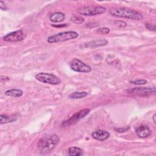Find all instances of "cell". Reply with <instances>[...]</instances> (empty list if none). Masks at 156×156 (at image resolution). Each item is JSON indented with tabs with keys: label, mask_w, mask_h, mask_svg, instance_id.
I'll list each match as a JSON object with an SVG mask.
<instances>
[{
	"label": "cell",
	"mask_w": 156,
	"mask_h": 156,
	"mask_svg": "<svg viewBox=\"0 0 156 156\" xmlns=\"http://www.w3.org/2000/svg\"><path fill=\"white\" fill-rule=\"evenodd\" d=\"M59 142V137L55 133L46 135L41 137L37 144V146L41 154L51 152Z\"/></svg>",
	"instance_id": "1"
},
{
	"label": "cell",
	"mask_w": 156,
	"mask_h": 156,
	"mask_svg": "<svg viewBox=\"0 0 156 156\" xmlns=\"http://www.w3.org/2000/svg\"><path fill=\"white\" fill-rule=\"evenodd\" d=\"M109 13L114 16L134 20H141L143 15L138 11L126 7H114L109 10Z\"/></svg>",
	"instance_id": "2"
},
{
	"label": "cell",
	"mask_w": 156,
	"mask_h": 156,
	"mask_svg": "<svg viewBox=\"0 0 156 156\" xmlns=\"http://www.w3.org/2000/svg\"><path fill=\"white\" fill-rule=\"evenodd\" d=\"M79 34L75 31H65L62 32L52 35L49 36L47 41L49 43H54L62 41H65L67 40L75 39L78 37Z\"/></svg>",
	"instance_id": "3"
},
{
	"label": "cell",
	"mask_w": 156,
	"mask_h": 156,
	"mask_svg": "<svg viewBox=\"0 0 156 156\" xmlns=\"http://www.w3.org/2000/svg\"><path fill=\"white\" fill-rule=\"evenodd\" d=\"M106 10V8L103 6L88 5L78 9L77 12L79 14L85 16H94L104 13Z\"/></svg>",
	"instance_id": "4"
},
{
	"label": "cell",
	"mask_w": 156,
	"mask_h": 156,
	"mask_svg": "<svg viewBox=\"0 0 156 156\" xmlns=\"http://www.w3.org/2000/svg\"><path fill=\"white\" fill-rule=\"evenodd\" d=\"M127 93L130 94L140 96V97H149L155 94L156 89L155 87H135L128 90Z\"/></svg>",
	"instance_id": "5"
},
{
	"label": "cell",
	"mask_w": 156,
	"mask_h": 156,
	"mask_svg": "<svg viewBox=\"0 0 156 156\" xmlns=\"http://www.w3.org/2000/svg\"><path fill=\"white\" fill-rule=\"evenodd\" d=\"M35 79L39 82L51 85H58L62 82L57 76L48 73H39L35 75Z\"/></svg>",
	"instance_id": "6"
},
{
	"label": "cell",
	"mask_w": 156,
	"mask_h": 156,
	"mask_svg": "<svg viewBox=\"0 0 156 156\" xmlns=\"http://www.w3.org/2000/svg\"><path fill=\"white\" fill-rule=\"evenodd\" d=\"M69 66L72 70L77 73H90L91 71L90 66L77 58H74L70 61Z\"/></svg>",
	"instance_id": "7"
},
{
	"label": "cell",
	"mask_w": 156,
	"mask_h": 156,
	"mask_svg": "<svg viewBox=\"0 0 156 156\" xmlns=\"http://www.w3.org/2000/svg\"><path fill=\"white\" fill-rule=\"evenodd\" d=\"M90 112V110L88 109V108H85V109L81 110L76 112V113H74L69 119H68L65 121L63 122L62 125L63 126H68L72 125V124L77 122L80 119L83 118Z\"/></svg>",
	"instance_id": "8"
},
{
	"label": "cell",
	"mask_w": 156,
	"mask_h": 156,
	"mask_svg": "<svg viewBox=\"0 0 156 156\" xmlns=\"http://www.w3.org/2000/svg\"><path fill=\"white\" fill-rule=\"evenodd\" d=\"M25 38V34L22 29L7 34L2 37V40L8 42H17L23 40Z\"/></svg>",
	"instance_id": "9"
},
{
	"label": "cell",
	"mask_w": 156,
	"mask_h": 156,
	"mask_svg": "<svg viewBox=\"0 0 156 156\" xmlns=\"http://www.w3.org/2000/svg\"><path fill=\"white\" fill-rule=\"evenodd\" d=\"M91 136L95 140L102 141L107 140L110 136V133L105 130H98L92 133Z\"/></svg>",
	"instance_id": "10"
},
{
	"label": "cell",
	"mask_w": 156,
	"mask_h": 156,
	"mask_svg": "<svg viewBox=\"0 0 156 156\" xmlns=\"http://www.w3.org/2000/svg\"><path fill=\"white\" fill-rule=\"evenodd\" d=\"M136 133L140 138H146L148 137L151 133V131L150 129L146 126H140L135 129Z\"/></svg>",
	"instance_id": "11"
},
{
	"label": "cell",
	"mask_w": 156,
	"mask_h": 156,
	"mask_svg": "<svg viewBox=\"0 0 156 156\" xmlns=\"http://www.w3.org/2000/svg\"><path fill=\"white\" fill-rule=\"evenodd\" d=\"M108 43V41L106 39H99L91 41L87 43H85L83 46L85 48H96L99 46H105Z\"/></svg>",
	"instance_id": "12"
},
{
	"label": "cell",
	"mask_w": 156,
	"mask_h": 156,
	"mask_svg": "<svg viewBox=\"0 0 156 156\" xmlns=\"http://www.w3.org/2000/svg\"><path fill=\"white\" fill-rule=\"evenodd\" d=\"M23 94V91L20 89H10L4 92V94L6 96H10L13 98H19L21 97Z\"/></svg>",
	"instance_id": "13"
},
{
	"label": "cell",
	"mask_w": 156,
	"mask_h": 156,
	"mask_svg": "<svg viewBox=\"0 0 156 156\" xmlns=\"http://www.w3.org/2000/svg\"><path fill=\"white\" fill-rule=\"evenodd\" d=\"M65 18V15L62 13V12H55L53 14H52L50 17L49 19L52 22L54 23H58V22H61L62 21H63Z\"/></svg>",
	"instance_id": "14"
},
{
	"label": "cell",
	"mask_w": 156,
	"mask_h": 156,
	"mask_svg": "<svg viewBox=\"0 0 156 156\" xmlns=\"http://www.w3.org/2000/svg\"><path fill=\"white\" fill-rule=\"evenodd\" d=\"M16 116L15 115H0V123L1 124L12 122L16 120Z\"/></svg>",
	"instance_id": "15"
},
{
	"label": "cell",
	"mask_w": 156,
	"mask_h": 156,
	"mask_svg": "<svg viewBox=\"0 0 156 156\" xmlns=\"http://www.w3.org/2000/svg\"><path fill=\"white\" fill-rule=\"evenodd\" d=\"M83 154V150L80 147L72 146L68 149V155L69 156H79Z\"/></svg>",
	"instance_id": "16"
},
{
	"label": "cell",
	"mask_w": 156,
	"mask_h": 156,
	"mask_svg": "<svg viewBox=\"0 0 156 156\" xmlns=\"http://www.w3.org/2000/svg\"><path fill=\"white\" fill-rule=\"evenodd\" d=\"M88 94V93L86 91H76L74 93H72L71 94L69 95V98L71 99H80L85 98Z\"/></svg>",
	"instance_id": "17"
},
{
	"label": "cell",
	"mask_w": 156,
	"mask_h": 156,
	"mask_svg": "<svg viewBox=\"0 0 156 156\" xmlns=\"http://www.w3.org/2000/svg\"><path fill=\"white\" fill-rule=\"evenodd\" d=\"M70 20L76 24H82L84 21V18L80 15L73 14L71 15Z\"/></svg>",
	"instance_id": "18"
},
{
	"label": "cell",
	"mask_w": 156,
	"mask_h": 156,
	"mask_svg": "<svg viewBox=\"0 0 156 156\" xmlns=\"http://www.w3.org/2000/svg\"><path fill=\"white\" fill-rule=\"evenodd\" d=\"M94 32L96 34L99 35H106L108 34L110 32V29L108 27H99L94 30Z\"/></svg>",
	"instance_id": "19"
},
{
	"label": "cell",
	"mask_w": 156,
	"mask_h": 156,
	"mask_svg": "<svg viewBox=\"0 0 156 156\" xmlns=\"http://www.w3.org/2000/svg\"><path fill=\"white\" fill-rule=\"evenodd\" d=\"M147 80L145 79H138V80H130V83L134 85H145L147 83Z\"/></svg>",
	"instance_id": "20"
},
{
	"label": "cell",
	"mask_w": 156,
	"mask_h": 156,
	"mask_svg": "<svg viewBox=\"0 0 156 156\" xmlns=\"http://www.w3.org/2000/svg\"><path fill=\"white\" fill-rule=\"evenodd\" d=\"M145 27L149 30L155 32L156 29H155V24H150V23H146L145 24Z\"/></svg>",
	"instance_id": "21"
},
{
	"label": "cell",
	"mask_w": 156,
	"mask_h": 156,
	"mask_svg": "<svg viewBox=\"0 0 156 156\" xmlns=\"http://www.w3.org/2000/svg\"><path fill=\"white\" fill-rule=\"evenodd\" d=\"M114 24L120 27H124L127 26V23L122 21H116L114 22Z\"/></svg>",
	"instance_id": "22"
},
{
	"label": "cell",
	"mask_w": 156,
	"mask_h": 156,
	"mask_svg": "<svg viewBox=\"0 0 156 156\" xmlns=\"http://www.w3.org/2000/svg\"><path fill=\"white\" fill-rule=\"evenodd\" d=\"M129 127L127 126V127H118V128H115L114 130L116 131V132H124L126 131H127V130L129 129Z\"/></svg>",
	"instance_id": "23"
},
{
	"label": "cell",
	"mask_w": 156,
	"mask_h": 156,
	"mask_svg": "<svg viewBox=\"0 0 156 156\" xmlns=\"http://www.w3.org/2000/svg\"><path fill=\"white\" fill-rule=\"evenodd\" d=\"M9 80H10V77L6 76H1L0 77V80L1 82H7Z\"/></svg>",
	"instance_id": "24"
},
{
	"label": "cell",
	"mask_w": 156,
	"mask_h": 156,
	"mask_svg": "<svg viewBox=\"0 0 156 156\" xmlns=\"http://www.w3.org/2000/svg\"><path fill=\"white\" fill-rule=\"evenodd\" d=\"M0 8L2 10H7V7L5 5V3L2 1H0Z\"/></svg>",
	"instance_id": "25"
},
{
	"label": "cell",
	"mask_w": 156,
	"mask_h": 156,
	"mask_svg": "<svg viewBox=\"0 0 156 156\" xmlns=\"http://www.w3.org/2000/svg\"><path fill=\"white\" fill-rule=\"evenodd\" d=\"M54 27H65L66 26V24H60V25H52Z\"/></svg>",
	"instance_id": "26"
},
{
	"label": "cell",
	"mask_w": 156,
	"mask_h": 156,
	"mask_svg": "<svg viewBox=\"0 0 156 156\" xmlns=\"http://www.w3.org/2000/svg\"><path fill=\"white\" fill-rule=\"evenodd\" d=\"M155 114H154V115L152 116V119H153V121H154V122L155 124Z\"/></svg>",
	"instance_id": "27"
}]
</instances>
